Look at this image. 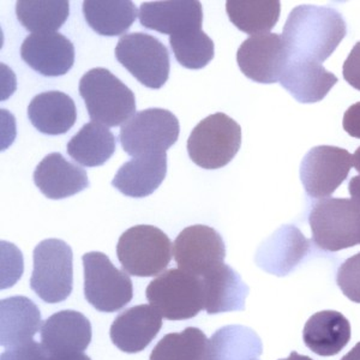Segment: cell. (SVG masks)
I'll return each instance as SVG.
<instances>
[{"label": "cell", "mask_w": 360, "mask_h": 360, "mask_svg": "<svg viewBox=\"0 0 360 360\" xmlns=\"http://www.w3.org/2000/svg\"><path fill=\"white\" fill-rule=\"evenodd\" d=\"M347 34L341 13L332 8L299 5L283 27V41L290 57L322 63L330 57Z\"/></svg>", "instance_id": "1"}, {"label": "cell", "mask_w": 360, "mask_h": 360, "mask_svg": "<svg viewBox=\"0 0 360 360\" xmlns=\"http://www.w3.org/2000/svg\"><path fill=\"white\" fill-rule=\"evenodd\" d=\"M79 95L90 119L106 127H120L136 113V98L127 84L105 68H95L79 81Z\"/></svg>", "instance_id": "2"}, {"label": "cell", "mask_w": 360, "mask_h": 360, "mask_svg": "<svg viewBox=\"0 0 360 360\" xmlns=\"http://www.w3.org/2000/svg\"><path fill=\"white\" fill-rule=\"evenodd\" d=\"M172 242L155 226L127 229L117 244L119 262L127 274L149 278L161 274L172 259Z\"/></svg>", "instance_id": "3"}, {"label": "cell", "mask_w": 360, "mask_h": 360, "mask_svg": "<svg viewBox=\"0 0 360 360\" xmlns=\"http://www.w3.org/2000/svg\"><path fill=\"white\" fill-rule=\"evenodd\" d=\"M242 146V127L225 113L201 120L188 137V153L193 162L205 169L225 167Z\"/></svg>", "instance_id": "4"}, {"label": "cell", "mask_w": 360, "mask_h": 360, "mask_svg": "<svg viewBox=\"0 0 360 360\" xmlns=\"http://www.w3.org/2000/svg\"><path fill=\"white\" fill-rule=\"evenodd\" d=\"M148 302L168 321L193 319L205 309L202 278L184 270L168 269L149 283Z\"/></svg>", "instance_id": "5"}, {"label": "cell", "mask_w": 360, "mask_h": 360, "mask_svg": "<svg viewBox=\"0 0 360 360\" xmlns=\"http://www.w3.org/2000/svg\"><path fill=\"white\" fill-rule=\"evenodd\" d=\"M314 243L336 252L360 244V209L348 198H323L309 214Z\"/></svg>", "instance_id": "6"}, {"label": "cell", "mask_w": 360, "mask_h": 360, "mask_svg": "<svg viewBox=\"0 0 360 360\" xmlns=\"http://www.w3.org/2000/svg\"><path fill=\"white\" fill-rule=\"evenodd\" d=\"M74 286V254L60 239H46L34 249L30 288L45 303H62Z\"/></svg>", "instance_id": "7"}, {"label": "cell", "mask_w": 360, "mask_h": 360, "mask_svg": "<svg viewBox=\"0 0 360 360\" xmlns=\"http://www.w3.org/2000/svg\"><path fill=\"white\" fill-rule=\"evenodd\" d=\"M115 58L125 69L150 89H160L169 77L171 58L159 39L146 33H130L119 39Z\"/></svg>", "instance_id": "8"}, {"label": "cell", "mask_w": 360, "mask_h": 360, "mask_svg": "<svg viewBox=\"0 0 360 360\" xmlns=\"http://www.w3.org/2000/svg\"><path fill=\"white\" fill-rule=\"evenodd\" d=\"M84 297L101 312H117L134 297L131 278L115 268L106 255L91 251L83 255Z\"/></svg>", "instance_id": "9"}, {"label": "cell", "mask_w": 360, "mask_h": 360, "mask_svg": "<svg viewBox=\"0 0 360 360\" xmlns=\"http://www.w3.org/2000/svg\"><path fill=\"white\" fill-rule=\"evenodd\" d=\"M179 120L164 108H148L139 112L124 124L119 142L131 156L166 153L179 139Z\"/></svg>", "instance_id": "10"}, {"label": "cell", "mask_w": 360, "mask_h": 360, "mask_svg": "<svg viewBox=\"0 0 360 360\" xmlns=\"http://www.w3.org/2000/svg\"><path fill=\"white\" fill-rule=\"evenodd\" d=\"M353 155L344 148L319 146L304 156L300 180L312 198H328L347 179Z\"/></svg>", "instance_id": "11"}, {"label": "cell", "mask_w": 360, "mask_h": 360, "mask_svg": "<svg viewBox=\"0 0 360 360\" xmlns=\"http://www.w3.org/2000/svg\"><path fill=\"white\" fill-rule=\"evenodd\" d=\"M173 255L179 269L202 278L214 266L224 263L225 242L221 234L210 226H188L176 238Z\"/></svg>", "instance_id": "12"}, {"label": "cell", "mask_w": 360, "mask_h": 360, "mask_svg": "<svg viewBox=\"0 0 360 360\" xmlns=\"http://www.w3.org/2000/svg\"><path fill=\"white\" fill-rule=\"evenodd\" d=\"M290 59L283 37L278 34H258L243 42L237 53L239 69L254 82L271 84L280 81Z\"/></svg>", "instance_id": "13"}, {"label": "cell", "mask_w": 360, "mask_h": 360, "mask_svg": "<svg viewBox=\"0 0 360 360\" xmlns=\"http://www.w3.org/2000/svg\"><path fill=\"white\" fill-rule=\"evenodd\" d=\"M22 60L46 77L68 74L75 63V46L60 33L30 34L21 46Z\"/></svg>", "instance_id": "14"}, {"label": "cell", "mask_w": 360, "mask_h": 360, "mask_svg": "<svg viewBox=\"0 0 360 360\" xmlns=\"http://www.w3.org/2000/svg\"><path fill=\"white\" fill-rule=\"evenodd\" d=\"M139 23L165 35L202 29L203 8L197 0L146 1L139 8Z\"/></svg>", "instance_id": "15"}, {"label": "cell", "mask_w": 360, "mask_h": 360, "mask_svg": "<svg viewBox=\"0 0 360 360\" xmlns=\"http://www.w3.org/2000/svg\"><path fill=\"white\" fill-rule=\"evenodd\" d=\"M311 240L295 226L280 227L259 246L255 261L259 268L276 276H286L307 257Z\"/></svg>", "instance_id": "16"}, {"label": "cell", "mask_w": 360, "mask_h": 360, "mask_svg": "<svg viewBox=\"0 0 360 360\" xmlns=\"http://www.w3.org/2000/svg\"><path fill=\"white\" fill-rule=\"evenodd\" d=\"M91 324L81 312L63 310L46 319L41 327V344L52 354H78L91 342Z\"/></svg>", "instance_id": "17"}, {"label": "cell", "mask_w": 360, "mask_h": 360, "mask_svg": "<svg viewBox=\"0 0 360 360\" xmlns=\"http://www.w3.org/2000/svg\"><path fill=\"white\" fill-rule=\"evenodd\" d=\"M338 81L321 63L290 57L278 82L298 103H315L322 101Z\"/></svg>", "instance_id": "18"}, {"label": "cell", "mask_w": 360, "mask_h": 360, "mask_svg": "<svg viewBox=\"0 0 360 360\" xmlns=\"http://www.w3.org/2000/svg\"><path fill=\"white\" fill-rule=\"evenodd\" d=\"M162 328V316L150 305L130 307L115 317L110 335L125 353H139L149 346Z\"/></svg>", "instance_id": "19"}, {"label": "cell", "mask_w": 360, "mask_h": 360, "mask_svg": "<svg viewBox=\"0 0 360 360\" xmlns=\"http://www.w3.org/2000/svg\"><path fill=\"white\" fill-rule=\"evenodd\" d=\"M34 183L49 200H63L89 186L86 169L70 162L60 153L42 159L34 172Z\"/></svg>", "instance_id": "20"}, {"label": "cell", "mask_w": 360, "mask_h": 360, "mask_svg": "<svg viewBox=\"0 0 360 360\" xmlns=\"http://www.w3.org/2000/svg\"><path fill=\"white\" fill-rule=\"evenodd\" d=\"M167 174L166 153L134 156L119 168L112 185L125 196L142 198L152 195Z\"/></svg>", "instance_id": "21"}, {"label": "cell", "mask_w": 360, "mask_h": 360, "mask_svg": "<svg viewBox=\"0 0 360 360\" xmlns=\"http://www.w3.org/2000/svg\"><path fill=\"white\" fill-rule=\"evenodd\" d=\"M205 292V310L209 315L243 311L250 288L237 271L220 263L202 276Z\"/></svg>", "instance_id": "22"}, {"label": "cell", "mask_w": 360, "mask_h": 360, "mask_svg": "<svg viewBox=\"0 0 360 360\" xmlns=\"http://www.w3.org/2000/svg\"><path fill=\"white\" fill-rule=\"evenodd\" d=\"M41 327V312L27 297L17 295L0 302V344L13 347L33 340Z\"/></svg>", "instance_id": "23"}, {"label": "cell", "mask_w": 360, "mask_h": 360, "mask_svg": "<svg viewBox=\"0 0 360 360\" xmlns=\"http://www.w3.org/2000/svg\"><path fill=\"white\" fill-rule=\"evenodd\" d=\"M28 118L33 127L45 135H63L76 123V103L63 91H45L29 103Z\"/></svg>", "instance_id": "24"}, {"label": "cell", "mask_w": 360, "mask_h": 360, "mask_svg": "<svg viewBox=\"0 0 360 360\" xmlns=\"http://www.w3.org/2000/svg\"><path fill=\"white\" fill-rule=\"evenodd\" d=\"M303 340L317 356H336L351 340V324L341 312H317L305 324Z\"/></svg>", "instance_id": "25"}, {"label": "cell", "mask_w": 360, "mask_h": 360, "mask_svg": "<svg viewBox=\"0 0 360 360\" xmlns=\"http://www.w3.org/2000/svg\"><path fill=\"white\" fill-rule=\"evenodd\" d=\"M259 336L244 326H226L208 340L202 360H251L262 356Z\"/></svg>", "instance_id": "26"}, {"label": "cell", "mask_w": 360, "mask_h": 360, "mask_svg": "<svg viewBox=\"0 0 360 360\" xmlns=\"http://www.w3.org/2000/svg\"><path fill=\"white\" fill-rule=\"evenodd\" d=\"M139 13L135 3L130 0L83 1V13L86 23L103 37H124L135 23Z\"/></svg>", "instance_id": "27"}, {"label": "cell", "mask_w": 360, "mask_h": 360, "mask_svg": "<svg viewBox=\"0 0 360 360\" xmlns=\"http://www.w3.org/2000/svg\"><path fill=\"white\" fill-rule=\"evenodd\" d=\"M66 150L78 164L98 167L106 164L115 154V137L103 124L90 122L70 139Z\"/></svg>", "instance_id": "28"}, {"label": "cell", "mask_w": 360, "mask_h": 360, "mask_svg": "<svg viewBox=\"0 0 360 360\" xmlns=\"http://www.w3.org/2000/svg\"><path fill=\"white\" fill-rule=\"evenodd\" d=\"M226 11L229 21L243 33L266 34L280 18L281 3L278 0H229Z\"/></svg>", "instance_id": "29"}, {"label": "cell", "mask_w": 360, "mask_h": 360, "mask_svg": "<svg viewBox=\"0 0 360 360\" xmlns=\"http://www.w3.org/2000/svg\"><path fill=\"white\" fill-rule=\"evenodd\" d=\"M70 13L68 0H20L17 20L33 34L56 33L65 23Z\"/></svg>", "instance_id": "30"}, {"label": "cell", "mask_w": 360, "mask_h": 360, "mask_svg": "<svg viewBox=\"0 0 360 360\" xmlns=\"http://www.w3.org/2000/svg\"><path fill=\"white\" fill-rule=\"evenodd\" d=\"M208 339L201 329L188 327L165 335L156 344L149 360H202Z\"/></svg>", "instance_id": "31"}, {"label": "cell", "mask_w": 360, "mask_h": 360, "mask_svg": "<svg viewBox=\"0 0 360 360\" xmlns=\"http://www.w3.org/2000/svg\"><path fill=\"white\" fill-rule=\"evenodd\" d=\"M169 44L176 62L186 69H203L213 60V40L202 29L172 35L169 37Z\"/></svg>", "instance_id": "32"}, {"label": "cell", "mask_w": 360, "mask_h": 360, "mask_svg": "<svg viewBox=\"0 0 360 360\" xmlns=\"http://www.w3.org/2000/svg\"><path fill=\"white\" fill-rule=\"evenodd\" d=\"M336 283L349 300L360 304V252L339 266Z\"/></svg>", "instance_id": "33"}, {"label": "cell", "mask_w": 360, "mask_h": 360, "mask_svg": "<svg viewBox=\"0 0 360 360\" xmlns=\"http://www.w3.org/2000/svg\"><path fill=\"white\" fill-rule=\"evenodd\" d=\"M45 354L44 345L30 340L25 344L8 348L1 354L0 360H42Z\"/></svg>", "instance_id": "34"}, {"label": "cell", "mask_w": 360, "mask_h": 360, "mask_svg": "<svg viewBox=\"0 0 360 360\" xmlns=\"http://www.w3.org/2000/svg\"><path fill=\"white\" fill-rule=\"evenodd\" d=\"M345 81L360 91V41L356 42L342 66Z\"/></svg>", "instance_id": "35"}, {"label": "cell", "mask_w": 360, "mask_h": 360, "mask_svg": "<svg viewBox=\"0 0 360 360\" xmlns=\"http://www.w3.org/2000/svg\"><path fill=\"white\" fill-rule=\"evenodd\" d=\"M342 125L348 135L360 139V101L348 107L347 111L345 112Z\"/></svg>", "instance_id": "36"}, {"label": "cell", "mask_w": 360, "mask_h": 360, "mask_svg": "<svg viewBox=\"0 0 360 360\" xmlns=\"http://www.w3.org/2000/svg\"><path fill=\"white\" fill-rule=\"evenodd\" d=\"M348 193L352 197V201L360 209V176H353L348 184Z\"/></svg>", "instance_id": "37"}, {"label": "cell", "mask_w": 360, "mask_h": 360, "mask_svg": "<svg viewBox=\"0 0 360 360\" xmlns=\"http://www.w3.org/2000/svg\"><path fill=\"white\" fill-rule=\"evenodd\" d=\"M42 360H91L89 356L84 353H78V354H69V356H63V354H52L46 349V354Z\"/></svg>", "instance_id": "38"}, {"label": "cell", "mask_w": 360, "mask_h": 360, "mask_svg": "<svg viewBox=\"0 0 360 360\" xmlns=\"http://www.w3.org/2000/svg\"><path fill=\"white\" fill-rule=\"evenodd\" d=\"M341 360H360V342H358L346 356H342Z\"/></svg>", "instance_id": "39"}, {"label": "cell", "mask_w": 360, "mask_h": 360, "mask_svg": "<svg viewBox=\"0 0 360 360\" xmlns=\"http://www.w3.org/2000/svg\"><path fill=\"white\" fill-rule=\"evenodd\" d=\"M353 165L356 167V172L360 173V147L353 154Z\"/></svg>", "instance_id": "40"}, {"label": "cell", "mask_w": 360, "mask_h": 360, "mask_svg": "<svg viewBox=\"0 0 360 360\" xmlns=\"http://www.w3.org/2000/svg\"><path fill=\"white\" fill-rule=\"evenodd\" d=\"M278 360H314L310 358V356H300L298 352H295V351H293V352L290 354V356L287 358V359H278Z\"/></svg>", "instance_id": "41"}, {"label": "cell", "mask_w": 360, "mask_h": 360, "mask_svg": "<svg viewBox=\"0 0 360 360\" xmlns=\"http://www.w3.org/2000/svg\"><path fill=\"white\" fill-rule=\"evenodd\" d=\"M251 360H258V359H251Z\"/></svg>", "instance_id": "42"}]
</instances>
